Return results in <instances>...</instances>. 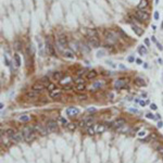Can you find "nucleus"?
Wrapping results in <instances>:
<instances>
[{"instance_id": "nucleus-3", "label": "nucleus", "mask_w": 163, "mask_h": 163, "mask_svg": "<svg viewBox=\"0 0 163 163\" xmlns=\"http://www.w3.org/2000/svg\"><path fill=\"white\" fill-rule=\"evenodd\" d=\"M105 36H106V39L108 40L109 43H111V44H114L116 43V40H117V37H116V35L113 33L112 30H105Z\"/></svg>"}, {"instance_id": "nucleus-57", "label": "nucleus", "mask_w": 163, "mask_h": 163, "mask_svg": "<svg viewBox=\"0 0 163 163\" xmlns=\"http://www.w3.org/2000/svg\"><path fill=\"white\" fill-rule=\"evenodd\" d=\"M151 39H152V42L153 43H155V44H157L158 42H157V39H156V37H155V36H152V37H151Z\"/></svg>"}, {"instance_id": "nucleus-61", "label": "nucleus", "mask_w": 163, "mask_h": 163, "mask_svg": "<svg viewBox=\"0 0 163 163\" xmlns=\"http://www.w3.org/2000/svg\"><path fill=\"white\" fill-rule=\"evenodd\" d=\"M156 3L158 4V3H159V0H156Z\"/></svg>"}, {"instance_id": "nucleus-42", "label": "nucleus", "mask_w": 163, "mask_h": 163, "mask_svg": "<svg viewBox=\"0 0 163 163\" xmlns=\"http://www.w3.org/2000/svg\"><path fill=\"white\" fill-rule=\"evenodd\" d=\"M76 84L79 85V84H85V80L83 78H77L76 79Z\"/></svg>"}, {"instance_id": "nucleus-5", "label": "nucleus", "mask_w": 163, "mask_h": 163, "mask_svg": "<svg viewBox=\"0 0 163 163\" xmlns=\"http://www.w3.org/2000/svg\"><path fill=\"white\" fill-rule=\"evenodd\" d=\"M126 80L125 78H120V79H117L114 82V88L115 89H122V88H124L125 87V85H126Z\"/></svg>"}, {"instance_id": "nucleus-26", "label": "nucleus", "mask_w": 163, "mask_h": 163, "mask_svg": "<svg viewBox=\"0 0 163 163\" xmlns=\"http://www.w3.org/2000/svg\"><path fill=\"white\" fill-rule=\"evenodd\" d=\"M85 122H86V127H89V126H91L94 124V117H87V119H85Z\"/></svg>"}, {"instance_id": "nucleus-25", "label": "nucleus", "mask_w": 163, "mask_h": 163, "mask_svg": "<svg viewBox=\"0 0 163 163\" xmlns=\"http://www.w3.org/2000/svg\"><path fill=\"white\" fill-rule=\"evenodd\" d=\"M87 134H88V135H95V134H97V133H96V127H95L94 125L87 127Z\"/></svg>"}, {"instance_id": "nucleus-35", "label": "nucleus", "mask_w": 163, "mask_h": 163, "mask_svg": "<svg viewBox=\"0 0 163 163\" xmlns=\"http://www.w3.org/2000/svg\"><path fill=\"white\" fill-rule=\"evenodd\" d=\"M47 89L49 90V91H52V90L56 89V86H54V84H49L47 86Z\"/></svg>"}, {"instance_id": "nucleus-1", "label": "nucleus", "mask_w": 163, "mask_h": 163, "mask_svg": "<svg viewBox=\"0 0 163 163\" xmlns=\"http://www.w3.org/2000/svg\"><path fill=\"white\" fill-rule=\"evenodd\" d=\"M135 17L137 19L138 21L140 22H145V21H148L149 17H150V15H149V13L144 11V10H138L137 12H136L135 14Z\"/></svg>"}, {"instance_id": "nucleus-29", "label": "nucleus", "mask_w": 163, "mask_h": 163, "mask_svg": "<svg viewBox=\"0 0 163 163\" xmlns=\"http://www.w3.org/2000/svg\"><path fill=\"white\" fill-rule=\"evenodd\" d=\"M87 35H88V37H95V36H97V32L95 29H88Z\"/></svg>"}, {"instance_id": "nucleus-21", "label": "nucleus", "mask_w": 163, "mask_h": 163, "mask_svg": "<svg viewBox=\"0 0 163 163\" xmlns=\"http://www.w3.org/2000/svg\"><path fill=\"white\" fill-rule=\"evenodd\" d=\"M32 120V117L29 115H21L19 117V121L20 122H23V123H27V122H29Z\"/></svg>"}, {"instance_id": "nucleus-40", "label": "nucleus", "mask_w": 163, "mask_h": 163, "mask_svg": "<svg viewBox=\"0 0 163 163\" xmlns=\"http://www.w3.org/2000/svg\"><path fill=\"white\" fill-rule=\"evenodd\" d=\"M29 51H30L32 56H34V54H35V48H34L33 45H30V46H29Z\"/></svg>"}, {"instance_id": "nucleus-31", "label": "nucleus", "mask_w": 163, "mask_h": 163, "mask_svg": "<svg viewBox=\"0 0 163 163\" xmlns=\"http://www.w3.org/2000/svg\"><path fill=\"white\" fill-rule=\"evenodd\" d=\"M14 60H15V63H16V66H20L21 65V58L17 53L14 54Z\"/></svg>"}, {"instance_id": "nucleus-15", "label": "nucleus", "mask_w": 163, "mask_h": 163, "mask_svg": "<svg viewBox=\"0 0 163 163\" xmlns=\"http://www.w3.org/2000/svg\"><path fill=\"white\" fill-rule=\"evenodd\" d=\"M26 97L28 98V99H36V98L38 97V93L32 89V90H29V91L26 93Z\"/></svg>"}, {"instance_id": "nucleus-53", "label": "nucleus", "mask_w": 163, "mask_h": 163, "mask_svg": "<svg viewBox=\"0 0 163 163\" xmlns=\"http://www.w3.org/2000/svg\"><path fill=\"white\" fill-rule=\"evenodd\" d=\"M162 126H163V122H162V121H160V122H158V127H159V128H161V127H162Z\"/></svg>"}, {"instance_id": "nucleus-49", "label": "nucleus", "mask_w": 163, "mask_h": 163, "mask_svg": "<svg viewBox=\"0 0 163 163\" xmlns=\"http://www.w3.org/2000/svg\"><path fill=\"white\" fill-rule=\"evenodd\" d=\"M158 151L160 152V155L163 157V146H160L159 148H158Z\"/></svg>"}, {"instance_id": "nucleus-22", "label": "nucleus", "mask_w": 163, "mask_h": 163, "mask_svg": "<svg viewBox=\"0 0 163 163\" xmlns=\"http://www.w3.org/2000/svg\"><path fill=\"white\" fill-rule=\"evenodd\" d=\"M147 6H148L147 0H140V2L138 4V9H139V10H144L145 8H147Z\"/></svg>"}, {"instance_id": "nucleus-4", "label": "nucleus", "mask_w": 163, "mask_h": 163, "mask_svg": "<svg viewBox=\"0 0 163 163\" xmlns=\"http://www.w3.org/2000/svg\"><path fill=\"white\" fill-rule=\"evenodd\" d=\"M46 127H47L49 133L57 132V130H58V123L54 120H49L47 122V124H46Z\"/></svg>"}, {"instance_id": "nucleus-60", "label": "nucleus", "mask_w": 163, "mask_h": 163, "mask_svg": "<svg viewBox=\"0 0 163 163\" xmlns=\"http://www.w3.org/2000/svg\"><path fill=\"white\" fill-rule=\"evenodd\" d=\"M158 61H159V63H161V64H162V63H163V61L161 60V59H158Z\"/></svg>"}, {"instance_id": "nucleus-32", "label": "nucleus", "mask_w": 163, "mask_h": 163, "mask_svg": "<svg viewBox=\"0 0 163 163\" xmlns=\"http://www.w3.org/2000/svg\"><path fill=\"white\" fill-rule=\"evenodd\" d=\"M71 80H72V79H71V77H69V76H66V78H63V79L60 82V83H61L62 85H67Z\"/></svg>"}, {"instance_id": "nucleus-37", "label": "nucleus", "mask_w": 163, "mask_h": 163, "mask_svg": "<svg viewBox=\"0 0 163 163\" xmlns=\"http://www.w3.org/2000/svg\"><path fill=\"white\" fill-rule=\"evenodd\" d=\"M71 89H73V86L70 85V84L63 86V90H71Z\"/></svg>"}, {"instance_id": "nucleus-9", "label": "nucleus", "mask_w": 163, "mask_h": 163, "mask_svg": "<svg viewBox=\"0 0 163 163\" xmlns=\"http://www.w3.org/2000/svg\"><path fill=\"white\" fill-rule=\"evenodd\" d=\"M22 132L24 133L25 137H26V136H29L32 134H35L36 133V129H35V126H34V127H33V126H25Z\"/></svg>"}, {"instance_id": "nucleus-13", "label": "nucleus", "mask_w": 163, "mask_h": 163, "mask_svg": "<svg viewBox=\"0 0 163 163\" xmlns=\"http://www.w3.org/2000/svg\"><path fill=\"white\" fill-rule=\"evenodd\" d=\"M113 125H114L115 127H117V128L123 127V126H125V120H124V119H117V120L114 121Z\"/></svg>"}, {"instance_id": "nucleus-50", "label": "nucleus", "mask_w": 163, "mask_h": 163, "mask_svg": "<svg viewBox=\"0 0 163 163\" xmlns=\"http://www.w3.org/2000/svg\"><path fill=\"white\" fill-rule=\"evenodd\" d=\"M146 103H148V101H144V100H140L139 101V105L141 106V107H145V106H146Z\"/></svg>"}, {"instance_id": "nucleus-55", "label": "nucleus", "mask_w": 163, "mask_h": 163, "mask_svg": "<svg viewBox=\"0 0 163 163\" xmlns=\"http://www.w3.org/2000/svg\"><path fill=\"white\" fill-rule=\"evenodd\" d=\"M145 44H146V46H149V45H150V42H149V39H148V38L145 39Z\"/></svg>"}, {"instance_id": "nucleus-30", "label": "nucleus", "mask_w": 163, "mask_h": 163, "mask_svg": "<svg viewBox=\"0 0 163 163\" xmlns=\"http://www.w3.org/2000/svg\"><path fill=\"white\" fill-rule=\"evenodd\" d=\"M75 89L77 90V91H84V90L86 89V86H85V84H79V85L76 86Z\"/></svg>"}, {"instance_id": "nucleus-43", "label": "nucleus", "mask_w": 163, "mask_h": 163, "mask_svg": "<svg viewBox=\"0 0 163 163\" xmlns=\"http://www.w3.org/2000/svg\"><path fill=\"white\" fill-rule=\"evenodd\" d=\"M78 99L79 100H85V99H87V96H86V95H79Z\"/></svg>"}, {"instance_id": "nucleus-14", "label": "nucleus", "mask_w": 163, "mask_h": 163, "mask_svg": "<svg viewBox=\"0 0 163 163\" xmlns=\"http://www.w3.org/2000/svg\"><path fill=\"white\" fill-rule=\"evenodd\" d=\"M59 46L61 47H65L67 45V42H66V37L65 36H60V37L58 38V43H57Z\"/></svg>"}, {"instance_id": "nucleus-44", "label": "nucleus", "mask_w": 163, "mask_h": 163, "mask_svg": "<svg viewBox=\"0 0 163 163\" xmlns=\"http://www.w3.org/2000/svg\"><path fill=\"white\" fill-rule=\"evenodd\" d=\"M150 109H151V110H157V109H158V107H157V105H156V103H151V105H150Z\"/></svg>"}, {"instance_id": "nucleus-56", "label": "nucleus", "mask_w": 163, "mask_h": 163, "mask_svg": "<svg viewBox=\"0 0 163 163\" xmlns=\"http://www.w3.org/2000/svg\"><path fill=\"white\" fill-rule=\"evenodd\" d=\"M136 63H137V64H142V61L140 60V59H136Z\"/></svg>"}, {"instance_id": "nucleus-48", "label": "nucleus", "mask_w": 163, "mask_h": 163, "mask_svg": "<svg viewBox=\"0 0 163 163\" xmlns=\"http://www.w3.org/2000/svg\"><path fill=\"white\" fill-rule=\"evenodd\" d=\"M128 111H129V112H132V113H137V112H138L137 109H134V108H129V109H128Z\"/></svg>"}, {"instance_id": "nucleus-17", "label": "nucleus", "mask_w": 163, "mask_h": 163, "mask_svg": "<svg viewBox=\"0 0 163 163\" xmlns=\"http://www.w3.org/2000/svg\"><path fill=\"white\" fill-rule=\"evenodd\" d=\"M135 84L137 86H139V87H145V86H146V82H145V79L141 78V77H136L135 78Z\"/></svg>"}, {"instance_id": "nucleus-59", "label": "nucleus", "mask_w": 163, "mask_h": 163, "mask_svg": "<svg viewBox=\"0 0 163 163\" xmlns=\"http://www.w3.org/2000/svg\"><path fill=\"white\" fill-rule=\"evenodd\" d=\"M84 72H85L84 70H83V71H82V70H80V71H78V75H83V74H84Z\"/></svg>"}, {"instance_id": "nucleus-16", "label": "nucleus", "mask_w": 163, "mask_h": 163, "mask_svg": "<svg viewBox=\"0 0 163 163\" xmlns=\"http://www.w3.org/2000/svg\"><path fill=\"white\" fill-rule=\"evenodd\" d=\"M63 56H64L65 58H67V59H71V60H73V59L75 58V54L72 50H64L63 51Z\"/></svg>"}, {"instance_id": "nucleus-45", "label": "nucleus", "mask_w": 163, "mask_h": 163, "mask_svg": "<svg viewBox=\"0 0 163 163\" xmlns=\"http://www.w3.org/2000/svg\"><path fill=\"white\" fill-rule=\"evenodd\" d=\"M119 33H120V35H121V36H123L124 38H126V37H127V35H126V34H125V33H124V32L122 30V29H119Z\"/></svg>"}, {"instance_id": "nucleus-27", "label": "nucleus", "mask_w": 163, "mask_h": 163, "mask_svg": "<svg viewBox=\"0 0 163 163\" xmlns=\"http://www.w3.org/2000/svg\"><path fill=\"white\" fill-rule=\"evenodd\" d=\"M138 52L141 54V56H144V54L147 53V48L145 47L144 45H141V46H139V48H138Z\"/></svg>"}, {"instance_id": "nucleus-28", "label": "nucleus", "mask_w": 163, "mask_h": 163, "mask_svg": "<svg viewBox=\"0 0 163 163\" xmlns=\"http://www.w3.org/2000/svg\"><path fill=\"white\" fill-rule=\"evenodd\" d=\"M66 128L69 129V130H71V132H73V130L76 129V124H74V123H69V124L66 125Z\"/></svg>"}, {"instance_id": "nucleus-58", "label": "nucleus", "mask_w": 163, "mask_h": 163, "mask_svg": "<svg viewBox=\"0 0 163 163\" xmlns=\"http://www.w3.org/2000/svg\"><path fill=\"white\" fill-rule=\"evenodd\" d=\"M128 61H129V62H133V61H134V57H129V58H128Z\"/></svg>"}, {"instance_id": "nucleus-38", "label": "nucleus", "mask_w": 163, "mask_h": 163, "mask_svg": "<svg viewBox=\"0 0 163 163\" xmlns=\"http://www.w3.org/2000/svg\"><path fill=\"white\" fill-rule=\"evenodd\" d=\"M103 56H105V50H100L97 52V57L98 58H102Z\"/></svg>"}, {"instance_id": "nucleus-8", "label": "nucleus", "mask_w": 163, "mask_h": 163, "mask_svg": "<svg viewBox=\"0 0 163 163\" xmlns=\"http://www.w3.org/2000/svg\"><path fill=\"white\" fill-rule=\"evenodd\" d=\"M88 42H89V45L94 48H98L100 46V42H99V39L97 38V36H95V37H88Z\"/></svg>"}, {"instance_id": "nucleus-12", "label": "nucleus", "mask_w": 163, "mask_h": 163, "mask_svg": "<svg viewBox=\"0 0 163 163\" xmlns=\"http://www.w3.org/2000/svg\"><path fill=\"white\" fill-rule=\"evenodd\" d=\"M33 90H35V91H37V93H40V91H43V90L45 89V86L42 84V83H36L33 85V88H32Z\"/></svg>"}, {"instance_id": "nucleus-33", "label": "nucleus", "mask_w": 163, "mask_h": 163, "mask_svg": "<svg viewBox=\"0 0 163 163\" xmlns=\"http://www.w3.org/2000/svg\"><path fill=\"white\" fill-rule=\"evenodd\" d=\"M6 134L9 136V137H11L12 135H14V134H15V132L13 130V128H8V129L6 130Z\"/></svg>"}, {"instance_id": "nucleus-46", "label": "nucleus", "mask_w": 163, "mask_h": 163, "mask_svg": "<svg viewBox=\"0 0 163 163\" xmlns=\"http://www.w3.org/2000/svg\"><path fill=\"white\" fill-rule=\"evenodd\" d=\"M79 126H80V127H85V126H86V122H85V119H84L83 121H80V122H79Z\"/></svg>"}, {"instance_id": "nucleus-51", "label": "nucleus", "mask_w": 163, "mask_h": 163, "mask_svg": "<svg viewBox=\"0 0 163 163\" xmlns=\"http://www.w3.org/2000/svg\"><path fill=\"white\" fill-rule=\"evenodd\" d=\"M71 46H72V49H74V50H77V45H76V44H73V43H72L71 44Z\"/></svg>"}, {"instance_id": "nucleus-2", "label": "nucleus", "mask_w": 163, "mask_h": 163, "mask_svg": "<svg viewBox=\"0 0 163 163\" xmlns=\"http://www.w3.org/2000/svg\"><path fill=\"white\" fill-rule=\"evenodd\" d=\"M9 138H10V140L13 142H21V141H23V140H25V135L23 132H17Z\"/></svg>"}, {"instance_id": "nucleus-36", "label": "nucleus", "mask_w": 163, "mask_h": 163, "mask_svg": "<svg viewBox=\"0 0 163 163\" xmlns=\"http://www.w3.org/2000/svg\"><path fill=\"white\" fill-rule=\"evenodd\" d=\"M146 117H147V119H149V120H155L156 119V115H153L152 113H147Z\"/></svg>"}, {"instance_id": "nucleus-20", "label": "nucleus", "mask_w": 163, "mask_h": 163, "mask_svg": "<svg viewBox=\"0 0 163 163\" xmlns=\"http://www.w3.org/2000/svg\"><path fill=\"white\" fill-rule=\"evenodd\" d=\"M97 72L95 71V70H91V71H89L87 74H86V77H87L88 79H94V78H96V76H97Z\"/></svg>"}, {"instance_id": "nucleus-18", "label": "nucleus", "mask_w": 163, "mask_h": 163, "mask_svg": "<svg viewBox=\"0 0 163 163\" xmlns=\"http://www.w3.org/2000/svg\"><path fill=\"white\" fill-rule=\"evenodd\" d=\"M63 77H64V74L62 72H56V73H53V78L57 82H61L63 79Z\"/></svg>"}, {"instance_id": "nucleus-54", "label": "nucleus", "mask_w": 163, "mask_h": 163, "mask_svg": "<svg viewBox=\"0 0 163 163\" xmlns=\"http://www.w3.org/2000/svg\"><path fill=\"white\" fill-rule=\"evenodd\" d=\"M87 111L88 112H96V109H95V108H89Z\"/></svg>"}, {"instance_id": "nucleus-10", "label": "nucleus", "mask_w": 163, "mask_h": 163, "mask_svg": "<svg viewBox=\"0 0 163 163\" xmlns=\"http://www.w3.org/2000/svg\"><path fill=\"white\" fill-rule=\"evenodd\" d=\"M78 113H79V110L77 108H74V107H70V108H67V110H66V114L69 116H75V115H77Z\"/></svg>"}, {"instance_id": "nucleus-24", "label": "nucleus", "mask_w": 163, "mask_h": 163, "mask_svg": "<svg viewBox=\"0 0 163 163\" xmlns=\"http://www.w3.org/2000/svg\"><path fill=\"white\" fill-rule=\"evenodd\" d=\"M102 85H103V82H101V80L95 82V83L91 85V88H93V89H98V88L102 87Z\"/></svg>"}, {"instance_id": "nucleus-52", "label": "nucleus", "mask_w": 163, "mask_h": 163, "mask_svg": "<svg viewBox=\"0 0 163 163\" xmlns=\"http://www.w3.org/2000/svg\"><path fill=\"white\" fill-rule=\"evenodd\" d=\"M156 45L158 46V49H159V50H163V47H162V45H160L159 43H157Z\"/></svg>"}, {"instance_id": "nucleus-23", "label": "nucleus", "mask_w": 163, "mask_h": 163, "mask_svg": "<svg viewBox=\"0 0 163 163\" xmlns=\"http://www.w3.org/2000/svg\"><path fill=\"white\" fill-rule=\"evenodd\" d=\"M105 130H106V126L103 125V124H99L97 126V128H96V133L97 134H102Z\"/></svg>"}, {"instance_id": "nucleus-11", "label": "nucleus", "mask_w": 163, "mask_h": 163, "mask_svg": "<svg viewBox=\"0 0 163 163\" xmlns=\"http://www.w3.org/2000/svg\"><path fill=\"white\" fill-rule=\"evenodd\" d=\"M61 95H62L61 90H59V89L56 88L54 90H52V91H50V98H52V99H58V98L61 97Z\"/></svg>"}, {"instance_id": "nucleus-41", "label": "nucleus", "mask_w": 163, "mask_h": 163, "mask_svg": "<svg viewBox=\"0 0 163 163\" xmlns=\"http://www.w3.org/2000/svg\"><path fill=\"white\" fill-rule=\"evenodd\" d=\"M138 136L139 137H145V136H146V130H140L138 133Z\"/></svg>"}, {"instance_id": "nucleus-39", "label": "nucleus", "mask_w": 163, "mask_h": 163, "mask_svg": "<svg viewBox=\"0 0 163 163\" xmlns=\"http://www.w3.org/2000/svg\"><path fill=\"white\" fill-rule=\"evenodd\" d=\"M3 60H4V63H6V65H7V66H9V65H10V61L8 60V57L6 56V54H4V56H3Z\"/></svg>"}, {"instance_id": "nucleus-47", "label": "nucleus", "mask_w": 163, "mask_h": 163, "mask_svg": "<svg viewBox=\"0 0 163 163\" xmlns=\"http://www.w3.org/2000/svg\"><path fill=\"white\" fill-rule=\"evenodd\" d=\"M153 17H155V20H156V21L159 20V12L156 11V12H155V15H153Z\"/></svg>"}, {"instance_id": "nucleus-6", "label": "nucleus", "mask_w": 163, "mask_h": 163, "mask_svg": "<svg viewBox=\"0 0 163 163\" xmlns=\"http://www.w3.org/2000/svg\"><path fill=\"white\" fill-rule=\"evenodd\" d=\"M35 129H36V132L39 133L40 135H43V136H46L49 133L46 126H43V125H39V124L35 125Z\"/></svg>"}, {"instance_id": "nucleus-7", "label": "nucleus", "mask_w": 163, "mask_h": 163, "mask_svg": "<svg viewBox=\"0 0 163 163\" xmlns=\"http://www.w3.org/2000/svg\"><path fill=\"white\" fill-rule=\"evenodd\" d=\"M46 49H47V52H48L49 56L57 57L56 51H54V47L52 46V44L50 42H48V40H47V43H46Z\"/></svg>"}, {"instance_id": "nucleus-19", "label": "nucleus", "mask_w": 163, "mask_h": 163, "mask_svg": "<svg viewBox=\"0 0 163 163\" xmlns=\"http://www.w3.org/2000/svg\"><path fill=\"white\" fill-rule=\"evenodd\" d=\"M132 28H133V30L135 32V34H136V35L141 36V35L144 34V29H142V28H140V27L137 26V25H133V26H132Z\"/></svg>"}, {"instance_id": "nucleus-34", "label": "nucleus", "mask_w": 163, "mask_h": 163, "mask_svg": "<svg viewBox=\"0 0 163 163\" xmlns=\"http://www.w3.org/2000/svg\"><path fill=\"white\" fill-rule=\"evenodd\" d=\"M59 121H60L61 123H62L63 125H64V126H66L67 124H69V122H67V120H66V119H64V117H62V116H61V117H59Z\"/></svg>"}]
</instances>
